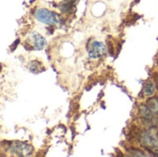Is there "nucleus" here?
I'll use <instances>...</instances> for the list:
<instances>
[{"instance_id":"obj_11","label":"nucleus","mask_w":158,"mask_h":157,"mask_svg":"<svg viewBox=\"0 0 158 157\" xmlns=\"http://www.w3.org/2000/svg\"><path fill=\"white\" fill-rule=\"evenodd\" d=\"M128 152H129L131 155H133V156H147V155H150L144 154V152L142 151V150H140V149L132 148V147L130 148V149H128Z\"/></svg>"},{"instance_id":"obj_3","label":"nucleus","mask_w":158,"mask_h":157,"mask_svg":"<svg viewBox=\"0 0 158 157\" xmlns=\"http://www.w3.org/2000/svg\"><path fill=\"white\" fill-rule=\"evenodd\" d=\"M8 150L12 155L18 156H29L31 155L33 148L31 144L22 142H11L8 145Z\"/></svg>"},{"instance_id":"obj_5","label":"nucleus","mask_w":158,"mask_h":157,"mask_svg":"<svg viewBox=\"0 0 158 157\" xmlns=\"http://www.w3.org/2000/svg\"><path fill=\"white\" fill-rule=\"evenodd\" d=\"M28 43H31V47L34 50H42L46 45V40L40 33L36 31H32L29 35Z\"/></svg>"},{"instance_id":"obj_1","label":"nucleus","mask_w":158,"mask_h":157,"mask_svg":"<svg viewBox=\"0 0 158 157\" xmlns=\"http://www.w3.org/2000/svg\"><path fill=\"white\" fill-rule=\"evenodd\" d=\"M137 138L140 143L146 148L147 151L158 156V134L152 130H143L138 132Z\"/></svg>"},{"instance_id":"obj_4","label":"nucleus","mask_w":158,"mask_h":157,"mask_svg":"<svg viewBox=\"0 0 158 157\" xmlns=\"http://www.w3.org/2000/svg\"><path fill=\"white\" fill-rule=\"evenodd\" d=\"M106 51L107 49H106V44L99 41L90 42L87 45L88 56L92 59H98V58L106 56Z\"/></svg>"},{"instance_id":"obj_10","label":"nucleus","mask_w":158,"mask_h":157,"mask_svg":"<svg viewBox=\"0 0 158 157\" xmlns=\"http://www.w3.org/2000/svg\"><path fill=\"white\" fill-rule=\"evenodd\" d=\"M30 70L33 73H37V72H42L43 70H44V67L42 66V63H39L37 60H33L30 63V67H29Z\"/></svg>"},{"instance_id":"obj_2","label":"nucleus","mask_w":158,"mask_h":157,"mask_svg":"<svg viewBox=\"0 0 158 157\" xmlns=\"http://www.w3.org/2000/svg\"><path fill=\"white\" fill-rule=\"evenodd\" d=\"M35 18L40 22L47 25H56L60 20V18L56 13L50 11L46 8H38L35 11Z\"/></svg>"},{"instance_id":"obj_9","label":"nucleus","mask_w":158,"mask_h":157,"mask_svg":"<svg viewBox=\"0 0 158 157\" xmlns=\"http://www.w3.org/2000/svg\"><path fill=\"white\" fill-rule=\"evenodd\" d=\"M156 86H155V84L152 81L146 82L144 84V86H143V94L145 96H148V97L153 96L154 93H155V92H156Z\"/></svg>"},{"instance_id":"obj_8","label":"nucleus","mask_w":158,"mask_h":157,"mask_svg":"<svg viewBox=\"0 0 158 157\" xmlns=\"http://www.w3.org/2000/svg\"><path fill=\"white\" fill-rule=\"evenodd\" d=\"M77 1H78V0H65V1L61 4V6H60L61 11L64 12V13L70 12V11L74 8V6H75Z\"/></svg>"},{"instance_id":"obj_7","label":"nucleus","mask_w":158,"mask_h":157,"mask_svg":"<svg viewBox=\"0 0 158 157\" xmlns=\"http://www.w3.org/2000/svg\"><path fill=\"white\" fill-rule=\"evenodd\" d=\"M146 106L150 109V111L158 117V97H152L149 98L146 103H145Z\"/></svg>"},{"instance_id":"obj_6","label":"nucleus","mask_w":158,"mask_h":157,"mask_svg":"<svg viewBox=\"0 0 158 157\" xmlns=\"http://www.w3.org/2000/svg\"><path fill=\"white\" fill-rule=\"evenodd\" d=\"M139 111H140V115H141L143 121L146 125H149V126H155L156 125V122L157 120V118H156L157 117L150 111V109L146 106V105H142L140 106Z\"/></svg>"},{"instance_id":"obj_12","label":"nucleus","mask_w":158,"mask_h":157,"mask_svg":"<svg viewBox=\"0 0 158 157\" xmlns=\"http://www.w3.org/2000/svg\"><path fill=\"white\" fill-rule=\"evenodd\" d=\"M155 82H156V88L158 89V74H156V75L155 76Z\"/></svg>"}]
</instances>
